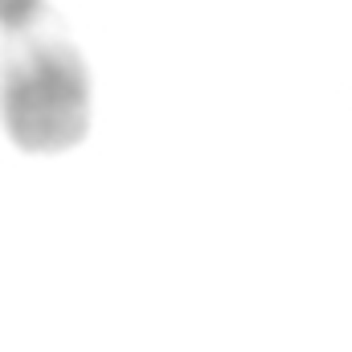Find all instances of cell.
<instances>
[{"instance_id":"2","label":"cell","mask_w":352,"mask_h":352,"mask_svg":"<svg viewBox=\"0 0 352 352\" xmlns=\"http://www.w3.org/2000/svg\"><path fill=\"white\" fill-rule=\"evenodd\" d=\"M50 0H0V29L12 25V21H25L33 12H45Z\"/></svg>"},{"instance_id":"1","label":"cell","mask_w":352,"mask_h":352,"mask_svg":"<svg viewBox=\"0 0 352 352\" xmlns=\"http://www.w3.org/2000/svg\"><path fill=\"white\" fill-rule=\"evenodd\" d=\"M0 127L29 156H58L90 131V70L54 8L0 29Z\"/></svg>"}]
</instances>
